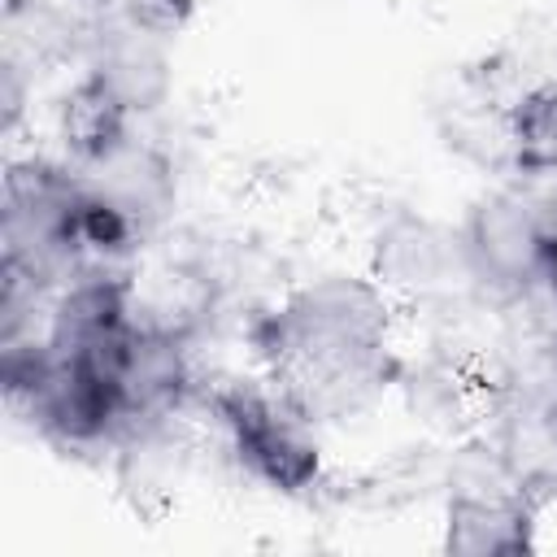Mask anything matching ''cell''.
Listing matches in <instances>:
<instances>
[{"label":"cell","instance_id":"6da1fadb","mask_svg":"<svg viewBox=\"0 0 557 557\" xmlns=\"http://www.w3.org/2000/svg\"><path fill=\"white\" fill-rule=\"evenodd\" d=\"M265 374L318 422L366 413L400 379L396 300L374 274H318L252 326Z\"/></svg>","mask_w":557,"mask_h":557},{"label":"cell","instance_id":"7a4b0ae2","mask_svg":"<svg viewBox=\"0 0 557 557\" xmlns=\"http://www.w3.org/2000/svg\"><path fill=\"white\" fill-rule=\"evenodd\" d=\"M222 444L244 479L274 496H309L322 483V422L265 379H231L209 396Z\"/></svg>","mask_w":557,"mask_h":557},{"label":"cell","instance_id":"3957f363","mask_svg":"<svg viewBox=\"0 0 557 557\" xmlns=\"http://www.w3.org/2000/svg\"><path fill=\"white\" fill-rule=\"evenodd\" d=\"M0 265L65 287L83 261V187L61 157H9L0 183Z\"/></svg>","mask_w":557,"mask_h":557},{"label":"cell","instance_id":"277c9868","mask_svg":"<svg viewBox=\"0 0 557 557\" xmlns=\"http://www.w3.org/2000/svg\"><path fill=\"white\" fill-rule=\"evenodd\" d=\"M178 30L183 22L148 9H91L78 83L135 122L152 117L174 96Z\"/></svg>","mask_w":557,"mask_h":557},{"label":"cell","instance_id":"5b68a950","mask_svg":"<svg viewBox=\"0 0 557 557\" xmlns=\"http://www.w3.org/2000/svg\"><path fill=\"white\" fill-rule=\"evenodd\" d=\"M457 239H461L470 287L496 300H522L540 292V265H544L548 235H544L535 196L527 187L483 191L466 209Z\"/></svg>","mask_w":557,"mask_h":557},{"label":"cell","instance_id":"8992f818","mask_svg":"<svg viewBox=\"0 0 557 557\" xmlns=\"http://www.w3.org/2000/svg\"><path fill=\"white\" fill-rule=\"evenodd\" d=\"M535 509L540 496L509 470L483 474V466L466 470L448 487L444 505V553L453 557H505V553H531L535 548Z\"/></svg>","mask_w":557,"mask_h":557},{"label":"cell","instance_id":"52a82bcc","mask_svg":"<svg viewBox=\"0 0 557 557\" xmlns=\"http://www.w3.org/2000/svg\"><path fill=\"white\" fill-rule=\"evenodd\" d=\"M370 274L396 296L431 300L470 283L457 226H440L422 213H392L370 248Z\"/></svg>","mask_w":557,"mask_h":557},{"label":"cell","instance_id":"ba28073f","mask_svg":"<svg viewBox=\"0 0 557 557\" xmlns=\"http://www.w3.org/2000/svg\"><path fill=\"white\" fill-rule=\"evenodd\" d=\"M87 30H91L87 0H4L0 61L26 70L30 78L78 65Z\"/></svg>","mask_w":557,"mask_h":557},{"label":"cell","instance_id":"9c48e42d","mask_svg":"<svg viewBox=\"0 0 557 557\" xmlns=\"http://www.w3.org/2000/svg\"><path fill=\"white\" fill-rule=\"evenodd\" d=\"M509 174L522 183L557 178V83L531 87L509 104Z\"/></svg>","mask_w":557,"mask_h":557},{"label":"cell","instance_id":"30bf717a","mask_svg":"<svg viewBox=\"0 0 557 557\" xmlns=\"http://www.w3.org/2000/svg\"><path fill=\"white\" fill-rule=\"evenodd\" d=\"M91 9H148V13H161L170 22H183L187 26V13H191V0H87Z\"/></svg>","mask_w":557,"mask_h":557}]
</instances>
